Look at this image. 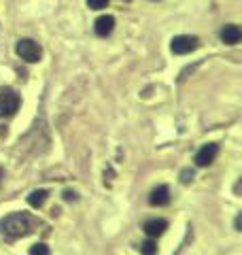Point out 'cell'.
<instances>
[{
    "label": "cell",
    "mask_w": 242,
    "mask_h": 255,
    "mask_svg": "<svg viewBox=\"0 0 242 255\" xmlns=\"http://www.w3.org/2000/svg\"><path fill=\"white\" fill-rule=\"evenodd\" d=\"M32 221L26 213H11L6 217L0 219V234H4L6 238H21L32 232Z\"/></svg>",
    "instance_id": "obj_1"
},
{
    "label": "cell",
    "mask_w": 242,
    "mask_h": 255,
    "mask_svg": "<svg viewBox=\"0 0 242 255\" xmlns=\"http://www.w3.org/2000/svg\"><path fill=\"white\" fill-rule=\"evenodd\" d=\"M19 109V94L13 87H0V117H11Z\"/></svg>",
    "instance_id": "obj_2"
},
{
    "label": "cell",
    "mask_w": 242,
    "mask_h": 255,
    "mask_svg": "<svg viewBox=\"0 0 242 255\" xmlns=\"http://www.w3.org/2000/svg\"><path fill=\"white\" fill-rule=\"evenodd\" d=\"M15 51L21 60H26L30 64H34L40 60V55H43V49H40V45L36 41H32V38H19L17 45H15Z\"/></svg>",
    "instance_id": "obj_3"
},
{
    "label": "cell",
    "mask_w": 242,
    "mask_h": 255,
    "mask_svg": "<svg viewBox=\"0 0 242 255\" xmlns=\"http://www.w3.org/2000/svg\"><path fill=\"white\" fill-rule=\"evenodd\" d=\"M170 49L176 55H185V53H191L198 49V38L196 36H174L172 43H170Z\"/></svg>",
    "instance_id": "obj_4"
},
{
    "label": "cell",
    "mask_w": 242,
    "mask_h": 255,
    "mask_svg": "<svg viewBox=\"0 0 242 255\" xmlns=\"http://www.w3.org/2000/svg\"><path fill=\"white\" fill-rule=\"evenodd\" d=\"M217 155H219V145H217V142H208V145H204L196 153V164L200 166V168H204V166H211L215 162Z\"/></svg>",
    "instance_id": "obj_5"
},
{
    "label": "cell",
    "mask_w": 242,
    "mask_h": 255,
    "mask_svg": "<svg viewBox=\"0 0 242 255\" xmlns=\"http://www.w3.org/2000/svg\"><path fill=\"white\" fill-rule=\"evenodd\" d=\"M113 30H115V17H113V15H100L94 23V32L102 38H107Z\"/></svg>",
    "instance_id": "obj_6"
},
{
    "label": "cell",
    "mask_w": 242,
    "mask_h": 255,
    "mask_svg": "<svg viewBox=\"0 0 242 255\" xmlns=\"http://www.w3.org/2000/svg\"><path fill=\"white\" fill-rule=\"evenodd\" d=\"M168 202H170V189H168L166 185H157L151 191V196H149L151 206H166Z\"/></svg>",
    "instance_id": "obj_7"
},
{
    "label": "cell",
    "mask_w": 242,
    "mask_h": 255,
    "mask_svg": "<svg viewBox=\"0 0 242 255\" xmlns=\"http://www.w3.org/2000/svg\"><path fill=\"white\" fill-rule=\"evenodd\" d=\"M142 230H144V234H147L149 238H157L168 230V221L166 219H149L147 223H144Z\"/></svg>",
    "instance_id": "obj_8"
},
{
    "label": "cell",
    "mask_w": 242,
    "mask_h": 255,
    "mask_svg": "<svg viewBox=\"0 0 242 255\" xmlns=\"http://www.w3.org/2000/svg\"><path fill=\"white\" fill-rule=\"evenodd\" d=\"M242 38V30L236 26V23H228L223 30H221V41L225 45H238Z\"/></svg>",
    "instance_id": "obj_9"
},
{
    "label": "cell",
    "mask_w": 242,
    "mask_h": 255,
    "mask_svg": "<svg viewBox=\"0 0 242 255\" xmlns=\"http://www.w3.org/2000/svg\"><path fill=\"white\" fill-rule=\"evenodd\" d=\"M47 196H49V191H47V189H36V191H32V194L28 196V204L32 206V209H40V206L45 204Z\"/></svg>",
    "instance_id": "obj_10"
},
{
    "label": "cell",
    "mask_w": 242,
    "mask_h": 255,
    "mask_svg": "<svg viewBox=\"0 0 242 255\" xmlns=\"http://www.w3.org/2000/svg\"><path fill=\"white\" fill-rule=\"evenodd\" d=\"M140 251L142 253H147V255H153V253H157V245H155V241H144L142 245H140Z\"/></svg>",
    "instance_id": "obj_11"
},
{
    "label": "cell",
    "mask_w": 242,
    "mask_h": 255,
    "mask_svg": "<svg viewBox=\"0 0 242 255\" xmlns=\"http://www.w3.org/2000/svg\"><path fill=\"white\" fill-rule=\"evenodd\" d=\"M30 255H49V247L47 245H34V247H30Z\"/></svg>",
    "instance_id": "obj_12"
},
{
    "label": "cell",
    "mask_w": 242,
    "mask_h": 255,
    "mask_svg": "<svg viewBox=\"0 0 242 255\" xmlns=\"http://www.w3.org/2000/svg\"><path fill=\"white\" fill-rule=\"evenodd\" d=\"M87 4H90V9H94V11H100V9H107L109 0H87Z\"/></svg>",
    "instance_id": "obj_13"
},
{
    "label": "cell",
    "mask_w": 242,
    "mask_h": 255,
    "mask_svg": "<svg viewBox=\"0 0 242 255\" xmlns=\"http://www.w3.org/2000/svg\"><path fill=\"white\" fill-rule=\"evenodd\" d=\"M191 179H193V170H191V168H185V170L181 172V183H183V185H187Z\"/></svg>",
    "instance_id": "obj_14"
},
{
    "label": "cell",
    "mask_w": 242,
    "mask_h": 255,
    "mask_svg": "<svg viewBox=\"0 0 242 255\" xmlns=\"http://www.w3.org/2000/svg\"><path fill=\"white\" fill-rule=\"evenodd\" d=\"M64 200H77V194L75 191H66V194H64Z\"/></svg>",
    "instance_id": "obj_15"
},
{
    "label": "cell",
    "mask_w": 242,
    "mask_h": 255,
    "mask_svg": "<svg viewBox=\"0 0 242 255\" xmlns=\"http://www.w3.org/2000/svg\"><path fill=\"white\" fill-rule=\"evenodd\" d=\"M240 228H242V215H238V217H236V230H238V232H240Z\"/></svg>",
    "instance_id": "obj_16"
},
{
    "label": "cell",
    "mask_w": 242,
    "mask_h": 255,
    "mask_svg": "<svg viewBox=\"0 0 242 255\" xmlns=\"http://www.w3.org/2000/svg\"><path fill=\"white\" fill-rule=\"evenodd\" d=\"M2 179H4V170L0 168V183H2Z\"/></svg>",
    "instance_id": "obj_17"
}]
</instances>
